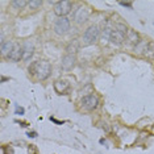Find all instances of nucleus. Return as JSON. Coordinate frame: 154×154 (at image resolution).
Segmentation results:
<instances>
[{
    "label": "nucleus",
    "instance_id": "obj_19",
    "mask_svg": "<svg viewBox=\"0 0 154 154\" xmlns=\"http://www.w3.org/2000/svg\"><path fill=\"white\" fill-rule=\"evenodd\" d=\"M120 5H122V7H128V8H132V3H131V2H127V3H125V2H121V3H120Z\"/></svg>",
    "mask_w": 154,
    "mask_h": 154
},
{
    "label": "nucleus",
    "instance_id": "obj_10",
    "mask_svg": "<svg viewBox=\"0 0 154 154\" xmlns=\"http://www.w3.org/2000/svg\"><path fill=\"white\" fill-rule=\"evenodd\" d=\"M74 62H75V57L72 54H67L62 58V69L63 70H70L72 69L74 66Z\"/></svg>",
    "mask_w": 154,
    "mask_h": 154
},
{
    "label": "nucleus",
    "instance_id": "obj_20",
    "mask_svg": "<svg viewBox=\"0 0 154 154\" xmlns=\"http://www.w3.org/2000/svg\"><path fill=\"white\" fill-rule=\"evenodd\" d=\"M50 120L53 121V122H55V124H58V125H62V124H63V121H59V120H57V119H54V117H50Z\"/></svg>",
    "mask_w": 154,
    "mask_h": 154
},
{
    "label": "nucleus",
    "instance_id": "obj_6",
    "mask_svg": "<svg viewBox=\"0 0 154 154\" xmlns=\"http://www.w3.org/2000/svg\"><path fill=\"white\" fill-rule=\"evenodd\" d=\"M70 9H71V3L66 2V0L58 2L54 4V12H55V15L59 17H65L70 12Z\"/></svg>",
    "mask_w": 154,
    "mask_h": 154
},
{
    "label": "nucleus",
    "instance_id": "obj_3",
    "mask_svg": "<svg viewBox=\"0 0 154 154\" xmlns=\"http://www.w3.org/2000/svg\"><path fill=\"white\" fill-rule=\"evenodd\" d=\"M97 106H99V99L95 95H87L82 97V100H80V107L86 111H92Z\"/></svg>",
    "mask_w": 154,
    "mask_h": 154
},
{
    "label": "nucleus",
    "instance_id": "obj_17",
    "mask_svg": "<svg viewBox=\"0 0 154 154\" xmlns=\"http://www.w3.org/2000/svg\"><path fill=\"white\" fill-rule=\"evenodd\" d=\"M28 4V2H24V0H15V2H12V5L13 7H17V8H23V7H25Z\"/></svg>",
    "mask_w": 154,
    "mask_h": 154
},
{
    "label": "nucleus",
    "instance_id": "obj_16",
    "mask_svg": "<svg viewBox=\"0 0 154 154\" xmlns=\"http://www.w3.org/2000/svg\"><path fill=\"white\" fill-rule=\"evenodd\" d=\"M41 4H42V2H41V0H32V2L28 3V5H29L32 9H37L38 7H41Z\"/></svg>",
    "mask_w": 154,
    "mask_h": 154
},
{
    "label": "nucleus",
    "instance_id": "obj_12",
    "mask_svg": "<svg viewBox=\"0 0 154 154\" xmlns=\"http://www.w3.org/2000/svg\"><path fill=\"white\" fill-rule=\"evenodd\" d=\"M127 41L131 42V44H136V45H138L140 42H141V41H140L138 33H136L134 30H132V29H129L128 33H127Z\"/></svg>",
    "mask_w": 154,
    "mask_h": 154
},
{
    "label": "nucleus",
    "instance_id": "obj_13",
    "mask_svg": "<svg viewBox=\"0 0 154 154\" xmlns=\"http://www.w3.org/2000/svg\"><path fill=\"white\" fill-rule=\"evenodd\" d=\"M69 88V83L66 80H57L54 83V90L57 91L58 94H63L66 90Z\"/></svg>",
    "mask_w": 154,
    "mask_h": 154
},
{
    "label": "nucleus",
    "instance_id": "obj_14",
    "mask_svg": "<svg viewBox=\"0 0 154 154\" xmlns=\"http://www.w3.org/2000/svg\"><path fill=\"white\" fill-rule=\"evenodd\" d=\"M33 50H34V48H33L32 44L26 42L24 45V58H23L24 61H29L30 57L33 55Z\"/></svg>",
    "mask_w": 154,
    "mask_h": 154
},
{
    "label": "nucleus",
    "instance_id": "obj_11",
    "mask_svg": "<svg viewBox=\"0 0 154 154\" xmlns=\"http://www.w3.org/2000/svg\"><path fill=\"white\" fill-rule=\"evenodd\" d=\"M12 59V61H20V59L24 58V48H21L20 45H15V49H13L11 57H9Z\"/></svg>",
    "mask_w": 154,
    "mask_h": 154
},
{
    "label": "nucleus",
    "instance_id": "obj_2",
    "mask_svg": "<svg viewBox=\"0 0 154 154\" xmlns=\"http://www.w3.org/2000/svg\"><path fill=\"white\" fill-rule=\"evenodd\" d=\"M99 34H100V30L96 25H92L90 26L88 29L83 33V37H82V41L85 45H92L94 42H96L97 38H99Z\"/></svg>",
    "mask_w": 154,
    "mask_h": 154
},
{
    "label": "nucleus",
    "instance_id": "obj_21",
    "mask_svg": "<svg viewBox=\"0 0 154 154\" xmlns=\"http://www.w3.org/2000/svg\"><path fill=\"white\" fill-rule=\"evenodd\" d=\"M28 136H29V137H37V133L36 132H32V133H28Z\"/></svg>",
    "mask_w": 154,
    "mask_h": 154
},
{
    "label": "nucleus",
    "instance_id": "obj_5",
    "mask_svg": "<svg viewBox=\"0 0 154 154\" xmlns=\"http://www.w3.org/2000/svg\"><path fill=\"white\" fill-rule=\"evenodd\" d=\"M70 29V20L67 17H59L54 24V30L57 34H65Z\"/></svg>",
    "mask_w": 154,
    "mask_h": 154
},
{
    "label": "nucleus",
    "instance_id": "obj_1",
    "mask_svg": "<svg viewBox=\"0 0 154 154\" xmlns=\"http://www.w3.org/2000/svg\"><path fill=\"white\" fill-rule=\"evenodd\" d=\"M29 72L37 79L45 80L51 74V66L48 61H36L29 66Z\"/></svg>",
    "mask_w": 154,
    "mask_h": 154
},
{
    "label": "nucleus",
    "instance_id": "obj_9",
    "mask_svg": "<svg viewBox=\"0 0 154 154\" xmlns=\"http://www.w3.org/2000/svg\"><path fill=\"white\" fill-rule=\"evenodd\" d=\"M13 49H15V44L12 41H7V42L2 44V55L3 57H11Z\"/></svg>",
    "mask_w": 154,
    "mask_h": 154
},
{
    "label": "nucleus",
    "instance_id": "obj_22",
    "mask_svg": "<svg viewBox=\"0 0 154 154\" xmlns=\"http://www.w3.org/2000/svg\"><path fill=\"white\" fill-rule=\"evenodd\" d=\"M5 80H8V78H5V76H2V82H5Z\"/></svg>",
    "mask_w": 154,
    "mask_h": 154
},
{
    "label": "nucleus",
    "instance_id": "obj_4",
    "mask_svg": "<svg viewBox=\"0 0 154 154\" xmlns=\"http://www.w3.org/2000/svg\"><path fill=\"white\" fill-rule=\"evenodd\" d=\"M134 50H138V53H142L146 57H153L154 55V41H148V42H140L136 45Z\"/></svg>",
    "mask_w": 154,
    "mask_h": 154
},
{
    "label": "nucleus",
    "instance_id": "obj_8",
    "mask_svg": "<svg viewBox=\"0 0 154 154\" xmlns=\"http://www.w3.org/2000/svg\"><path fill=\"white\" fill-rule=\"evenodd\" d=\"M125 38H127V36H125L124 33H121L120 30L115 29V30H112V33H111V40L109 41H112L115 45H121L125 41Z\"/></svg>",
    "mask_w": 154,
    "mask_h": 154
},
{
    "label": "nucleus",
    "instance_id": "obj_7",
    "mask_svg": "<svg viewBox=\"0 0 154 154\" xmlns=\"http://www.w3.org/2000/svg\"><path fill=\"white\" fill-rule=\"evenodd\" d=\"M74 19L78 24L85 23L86 20L88 19V9H87L86 7H79V8L76 9L75 15H74Z\"/></svg>",
    "mask_w": 154,
    "mask_h": 154
},
{
    "label": "nucleus",
    "instance_id": "obj_15",
    "mask_svg": "<svg viewBox=\"0 0 154 154\" xmlns=\"http://www.w3.org/2000/svg\"><path fill=\"white\" fill-rule=\"evenodd\" d=\"M111 33H112V30L109 29V28H106V29L103 30V36H101V41H103V42H107L108 40H111Z\"/></svg>",
    "mask_w": 154,
    "mask_h": 154
},
{
    "label": "nucleus",
    "instance_id": "obj_18",
    "mask_svg": "<svg viewBox=\"0 0 154 154\" xmlns=\"http://www.w3.org/2000/svg\"><path fill=\"white\" fill-rule=\"evenodd\" d=\"M16 113H17V115H24V108L16 106Z\"/></svg>",
    "mask_w": 154,
    "mask_h": 154
}]
</instances>
